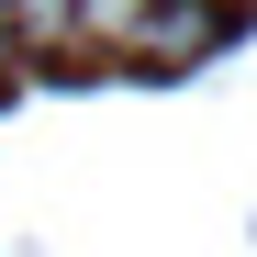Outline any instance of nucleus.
Segmentation results:
<instances>
[{
    "instance_id": "f257e3e1",
    "label": "nucleus",
    "mask_w": 257,
    "mask_h": 257,
    "mask_svg": "<svg viewBox=\"0 0 257 257\" xmlns=\"http://www.w3.org/2000/svg\"><path fill=\"white\" fill-rule=\"evenodd\" d=\"M224 0H146V23H135V45L123 56H157V67H190V56H212L224 45Z\"/></svg>"
},
{
    "instance_id": "f03ea898",
    "label": "nucleus",
    "mask_w": 257,
    "mask_h": 257,
    "mask_svg": "<svg viewBox=\"0 0 257 257\" xmlns=\"http://www.w3.org/2000/svg\"><path fill=\"white\" fill-rule=\"evenodd\" d=\"M23 56H78V0H0Z\"/></svg>"
},
{
    "instance_id": "7ed1b4c3",
    "label": "nucleus",
    "mask_w": 257,
    "mask_h": 257,
    "mask_svg": "<svg viewBox=\"0 0 257 257\" xmlns=\"http://www.w3.org/2000/svg\"><path fill=\"white\" fill-rule=\"evenodd\" d=\"M135 23H146V0H78V45H135Z\"/></svg>"
},
{
    "instance_id": "20e7f679",
    "label": "nucleus",
    "mask_w": 257,
    "mask_h": 257,
    "mask_svg": "<svg viewBox=\"0 0 257 257\" xmlns=\"http://www.w3.org/2000/svg\"><path fill=\"white\" fill-rule=\"evenodd\" d=\"M12 67H23V45H12V12H0V90H12Z\"/></svg>"
}]
</instances>
